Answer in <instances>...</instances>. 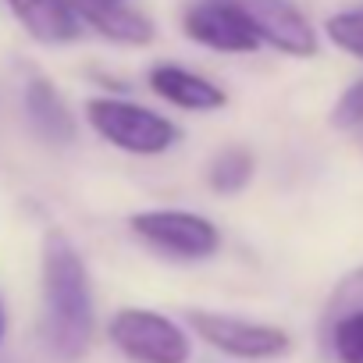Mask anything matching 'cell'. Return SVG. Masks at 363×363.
Returning a JSON list of instances; mask_svg holds the SVG:
<instances>
[{
    "label": "cell",
    "mask_w": 363,
    "mask_h": 363,
    "mask_svg": "<svg viewBox=\"0 0 363 363\" xmlns=\"http://www.w3.org/2000/svg\"><path fill=\"white\" fill-rule=\"evenodd\" d=\"M104 4H125V0H104Z\"/></svg>",
    "instance_id": "ac0fdd59"
},
{
    "label": "cell",
    "mask_w": 363,
    "mask_h": 363,
    "mask_svg": "<svg viewBox=\"0 0 363 363\" xmlns=\"http://www.w3.org/2000/svg\"><path fill=\"white\" fill-rule=\"evenodd\" d=\"M345 310H363V267L352 271L331 296V317H338Z\"/></svg>",
    "instance_id": "2e32d148"
},
{
    "label": "cell",
    "mask_w": 363,
    "mask_h": 363,
    "mask_svg": "<svg viewBox=\"0 0 363 363\" xmlns=\"http://www.w3.org/2000/svg\"><path fill=\"white\" fill-rule=\"evenodd\" d=\"M26 111H29V121L33 128L50 139V143H68L75 139V118L65 104V96L47 82V79H33L29 89H26Z\"/></svg>",
    "instance_id": "8fae6325"
},
{
    "label": "cell",
    "mask_w": 363,
    "mask_h": 363,
    "mask_svg": "<svg viewBox=\"0 0 363 363\" xmlns=\"http://www.w3.org/2000/svg\"><path fill=\"white\" fill-rule=\"evenodd\" d=\"M324 33H328V40H331L338 50H345V54H352V57L363 61V8L331 15V18L324 22Z\"/></svg>",
    "instance_id": "5bb4252c"
},
{
    "label": "cell",
    "mask_w": 363,
    "mask_h": 363,
    "mask_svg": "<svg viewBox=\"0 0 363 363\" xmlns=\"http://www.w3.org/2000/svg\"><path fill=\"white\" fill-rule=\"evenodd\" d=\"M331 352L338 363H363V310L331 317Z\"/></svg>",
    "instance_id": "4fadbf2b"
},
{
    "label": "cell",
    "mask_w": 363,
    "mask_h": 363,
    "mask_svg": "<svg viewBox=\"0 0 363 363\" xmlns=\"http://www.w3.org/2000/svg\"><path fill=\"white\" fill-rule=\"evenodd\" d=\"M232 4L250 18L260 43H271L274 50L289 57L317 54V33L292 0H232Z\"/></svg>",
    "instance_id": "52a82bcc"
},
{
    "label": "cell",
    "mask_w": 363,
    "mask_h": 363,
    "mask_svg": "<svg viewBox=\"0 0 363 363\" xmlns=\"http://www.w3.org/2000/svg\"><path fill=\"white\" fill-rule=\"evenodd\" d=\"M18 26L40 43H72L82 36V22L72 0H8Z\"/></svg>",
    "instance_id": "30bf717a"
},
{
    "label": "cell",
    "mask_w": 363,
    "mask_h": 363,
    "mask_svg": "<svg viewBox=\"0 0 363 363\" xmlns=\"http://www.w3.org/2000/svg\"><path fill=\"white\" fill-rule=\"evenodd\" d=\"M0 338H4V303H0Z\"/></svg>",
    "instance_id": "e0dca14e"
},
{
    "label": "cell",
    "mask_w": 363,
    "mask_h": 363,
    "mask_svg": "<svg viewBox=\"0 0 363 363\" xmlns=\"http://www.w3.org/2000/svg\"><path fill=\"white\" fill-rule=\"evenodd\" d=\"M193 328L196 335L232 356V359H278L292 349V338L285 328L278 324H264V320H246V317H232V313H214V310H193Z\"/></svg>",
    "instance_id": "5b68a950"
},
{
    "label": "cell",
    "mask_w": 363,
    "mask_h": 363,
    "mask_svg": "<svg viewBox=\"0 0 363 363\" xmlns=\"http://www.w3.org/2000/svg\"><path fill=\"white\" fill-rule=\"evenodd\" d=\"M146 82L160 100H167L182 111L207 114V111H221L228 104V93L218 82H211V79H203L189 68H182V65H153Z\"/></svg>",
    "instance_id": "ba28073f"
},
{
    "label": "cell",
    "mask_w": 363,
    "mask_h": 363,
    "mask_svg": "<svg viewBox=\"0 0 363 363\" xmlns=\"http://www.w3.org/2000/svg\"><path fill=\"white\" fill-rule=\"evenodd\" d=\"M132 232L150 250L174 260H211L221 250V232L211 218L193 211H139L132 214Z\"/></svg>",
    "instance_id": "277c9868"
},
{
    "label": "cell",
    "mask_w": 363,
    "mask_h": 363,
    "mask_svg": "<svg viewBox=\"0 0 363 363\" xmlns=\"http://www.w3.org/2000/svg\"><path fill=\"white\" fill-rule=\"evenodd\" d=\"M86 121L100 139L139 157H157L182 139L178 125L167 121L164 114L128 104V100H114V96H93L86 104Z\"/></svg>",
    "instance_id": "7a4b0ae2"
},
{
    "label": "cell",
    "mask_w": 363,
    "mask_h": 363,
    "mask_svg": "<svg viewBox=\"0 0 363 363\" xmlns=\"http://www.w3.org/2000/svg\"><path fill=\"white\" fill-rule=\"evenodd\" d=\"M186 36L218 54H253L260 47L257 29L232 0H200L182 18Z\"/></svg>",
    "instance_id": "8992f818"
},
{
    "label": "cell",
    "mask_w": 363,
    "mask_h": 363,
    "mask_svg": "<svg viewBox=\"0 0 363 363\" xmlns=\"http://www.w3.org/2000/svg\"><path fill=\"white\" fill-rule=\"evenodd\" d=\"M107 335L114 349L132 363H189L193 356L189 335L153 310H135V306L118 310L107 324Z\"/></svg>",
    "instance_id": "3957f363"
},
{
    "label": "cell",
    "mask_w": 363,
    "mask_h": 363,
    "mask_svg": "<svg viewBox=\"0 0 363 363\" xmlns=\"http://www.w3.org/2000/svg\"><path fill=\"white\" fill-rule=\"evenodd\" d=\"M331 125L335 128H359L363 125V79H356L331 107Z\"/></svg>",
    "instance_id": "9a60e30c"
},
{
    "label": "cell",
    "mask_w": 363,
    "mask_h": 363,
    "mask_svg": "<svg viewBox=\"0 0 363 363\" xmlns=\"http://www.w3.org/2000/svg\"><path fill=\"white\" fill-rule=\"evenodd\" d=\"M72 8L82 26L100 33L104 40L128 43V47H146L153 40V22L128 8V4H104V0H72Z\"/></svg>",
    "instance_id": "9c48e42d"
},
{
    "label": "cell",
    "mask_w": 363,
    "mask_h": 363,
    "mask_svg": "<svg viewBox=\"0 0 363 363\" xmlns=\"http://www.w3.org/2000/svg\"><path fill=\"white\" fill-rule=\"evenodd\" d=\"M253 167H257V160H253V153L246 146H228L211 164V189L225 193V196L242 193L250 186V178H253Z\"/></svg>",
    "instance_id": "7c38bea8"
},
{
    "label": "cell",
    "mask_w": 363,
    "mask_h": 363,
    "mask_svg": "<svg viewBox=\"0 0 363 363\" xmlns=\"http://www.w3.org/2000/svg\"><path fill=\"white\" fill-rule=\"evenodd\" d=\"M40 292H43L40 331H43L47 349L61 359H79L93 342L96 306H93L89 271L79 250L72 246V239L57 228L43 235Z\"/></svg>",
    "instance_id": "6da1fadb"
}]
</instances>
